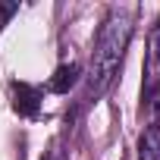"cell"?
<instances>
[{
  "label": "cell",
  "mask_w": 160,
  "mask_h": 160,
  "mask_svg": "<svg viewBox=\"0 0 160 160\" xmlns=\"http://www.w3.org/2000/svg\"><path fill=\"white\" fill-rule=\"evenodd\" d=\"M157 50H160V44H157Z\"/></svg>",
  "instance_id": "8992f818"
},
{
  "label": "cell",
  "mask_w": 160,
  "mask_h": 160,
  "mask_svg": "<svg viewBox=\"0 0 160 160\" xmlns=\"http://www.w3.org/2000/svg\"><path fill=\"white\" fill-rule=\"evenodd\" d=\"M13 107L19 116H38L41 113V88L28 85V82H16L13 85Z\"/></svg>",
  "instance_id": "7a4b0ae2"
},
{
  "label": "cell",
  "mask_w": 160,
  "mask_h": 160,
  "mask_svg": "<svg viewBox=\"0 0 160 160\" xmlns=\"http://www.w3.org/2000/svg\"><path fill=\"white\" fill-rule=\"evenodd\" d=\"M138 157L141 160H157L160 157V126L157 122H148L144 126V135L138 141Z\"/></svg>",
  "instance_id": "277c9868"
},
{
  "label": "cell",
  "mask_w": 160,
  "mask_h": 160,
  "mask_svg": "<svg viewBox=\"0 0 160 160\" xmlns=\"http://www.w3.org/2000/svg\"><path fill=\"white\" fill-rule=\"evenodd\" d=\"M78 63H63L53 75H50V82H47V91H53V94H66L69 88H75V82H78Z\"/></svg>",
  "instance_id": "3957f363"
},
{
  "label": "cell",
  "mask_w": 160,
  "mask_h": 160,
  "mask_svg": "<svg viewBox=\"0 0 160 160\" xmlns=\"http://www.w3.org/2000/svg\"><path fill=\"white\" fill-rule=\"evenodd\" d=\"M129 38H132V22L129 16L122 13H113L98 41H94V53H91V75H88V82H91V94H104L110 88V82L116 78V69L122 63V53L129 47Z\"/></svg>",
  "instance_id": "6da1fadb"
},
{
  "label": "cell",
  "mask_w": 160,
  "mask_h": 160,
  "mask_svg": "<svg viewBox=\"0 0 160 160\" xmlns=\"http://www.w3.org/2000/svg\"><path fill=\"white\" fill-rule=\"evenodd\" d=\"M19 13V3H16V0H7V3H0V28H3L7 25V19L10 16H16Z\"/></svg>",
  "instance_id": "5b68a950"
}]
</instances>
